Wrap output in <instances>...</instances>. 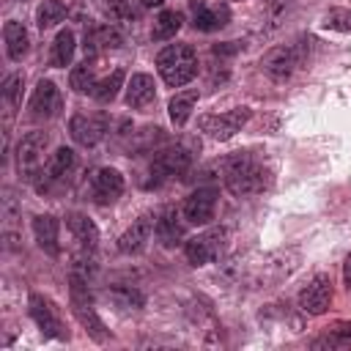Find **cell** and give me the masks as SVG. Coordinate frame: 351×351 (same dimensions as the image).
<instances>
[{
	"instance_id": "31",
	"label": "cell",
	"mask_w": 351,
	"mask_h": 351,
	"mask_svg": "<svg viewBox=\"0 0 351 351\" xmlns=\"http://www.w3.org/2000/svg\"><path fill=\"white\" fill-rule=\"evenodd\" d=\"M321 27L335 33H351V8H329L321 19Z\"/></svg>"
},
{
	"instance_id": "16",
	"label": "cell",
	"mask_w": 351,
	"mask_h": 351,
	"mask_svg": "<svg viewBox=\"0 0 351 351\" xmlns=\"http://www.w3.org/2000/svg\"><path fill=\"white\" fill-rule=\"evenodd\" d=\"M60 110V90L52 80H38L33 96H30V115L33 118H52Z\"/></svg>"
},
{
	"instance_id": "5",
	"label": "cell",
	"mask_w": 351,
	"mask_h": 351,
	"mask_svg": "<svg viewBox=\"0 0 351 351\" xmlns=\"http://www.w3.org/2000/svg\"><path fill=\"white\" fill-rule=\"evenodd\" d=\"M192 165V148L184 145V143H176V145H167L162 151L154 154L151 159V176H154V184H162L167 178H176V176H184Z\"/></svg>"
},
{
	"instance_id": "4",
	"label": "cell",
	"mask_w": 351,
	"mask_h": 351,
	"mask_svg": "<svg viewBox=\"0 0 351 351\" xmlns=\"http://www.w3.org/2000/svg\"><path fill=\"white\" fill-rule=\"evenodd\" d=\"M304 44H310V41H293V44H280V47L269 49V52L263 55V60H261V69L266 71V77H271V80H277V82L293 77L296 69H299V66L304 63V58H307V47H304Z\"/></svg>"
},
{
	"instance_id": "36",
	"label": "cell",
	"mask_w": 351,
	"mask_h": 351,
	"mask_svg": "<svg viewBox=\"0 0 351 351\" xmlns=\"http://www.w3.org/2000/svg\"><path fill=\"white\" fill-rule=\"evenodd\" d=\"M346 280H351V252H348V258H346Z\"/></svg>"
},
{
	"instance_id": "17",
	"label": "cell",
	"mask_w": 351,
	"mask_h": 351,
	"mask_svg": "<svg viewBox=\"0 0 351 351\" xmlns=\"http://www.w3.org/2000/svg\"><path fill=\"white\" fill-rule=\"evenodd\" d=\"M154 233L156 239L165 244V247H176L184 236V222L178 217V211L173 206H165L159 214H156V225H154Z\"/></svg>"
},
{
	"instance_id": "20",
	"label": "cell",
	"mask_w": 351,
	"mask_h": 351,
	"mask_svg": "<svg viewBox=\"0 0 351 351\" xmlns=\"http://www.w3.org/2000/svg\"><path fill=\"white\" fill-rule=\"evenodd\" d=\"M58 230H60V222H58L52 214H38V217L33 219V236H36L38 247H41L47 255H58V252H60Z\"/></svg>"
},
{
	"instance_id": "22",
	"label": "cell",
	"mask_w": 351,
	"mask_h": 351,
	"mask_svg": "<svg viewBox=\"0 0 351 351\" xmlns=\"http://www.w3.org/2000/svg\"><path fill=\"white\" fill-rule=\"evenodd\" d=\"M156 96V85H154V77L151 74H132L129 85H126V104L140 110V107H148Z\"/></svg>"
},
{
	"instance_id": "30",
	"label": "cell",
	"mask_w": 351,
	"mask_h": 351,
	"mask_svg": "<svg viewBox=\"0 0 351 351\" xmlns=\"http://www.w3.org/2000/svg\"><path fill=\"white\" fill-rule=\"evenodd\" d=\"M69 85L77 90V93H93V85H96V77H93V66L85 60L80 66L71 69L69 74Z\"/></svg>"
},
{
	"instance_id": "32",
	"label": "cell",
	"mask_w": 351,
	"mask_h": 351,
	"mask_svg": "<svg viewBox=\"0 0 351 351\" xmlns=\"http://www.w3.org/2000/svg\"><path fill=\"white\" fill-rule=\"evenodd\" d=\"M22 85H25V77L22 74H8L3 80V99L8 107H16L19 99H22Z\"/></svg>"
},
{
	"instance_id": "37",
	"label": "cell",
	"mask_w": 351,
	"mask_h": 351,
	"mask_svg": "<svg viewBox=\"0 0 351 351\" xmlns=\"http://www.w3.org/2000/svg\"><path fill=\"white\" fill-rule=\"evenodd\" d=\"M348 282H351V280H348Z\"/></svg>"
},
{
	"instance_id": "15",
	"label": "cell",
	"mask_w": 351,
	"mask_h": 351,
	"mask_svg": "<svg viewBox=\"0 0 351 351\" xmlns=\"http://www.w3.org/2000/svg\"><path fill=\"white\" fill-rule=\"evenodd\" d=\"M154 225H156V214H140V217L132 222V228L121 233V239H118V250H121L123 255L143 252V247H145L148 239H151Z\"/></svg>"
},
{
	"instance_id": "9",
	"label": "cell",
	"mask_w": 351,
	"mask_h": 351,
	"mask_svg": "<svg viewBox=\"0 0 351 351\" xmlns=\"http://www.w3.org/2000/svg\"><path fill=\"white\" fill-rule=\"evenodd\" d=\"M329 302H332V280H329V274L318 271V274L299 291V307H302L307 315H321V313H326Z\"/></svg>"
},
{
	"instance_id": "24",
	"label": "cell",
	"mask_w": 351,
	"mask_h": 351,
	"mask_svg": "<svg viewBox=\"0 0 351 351\" xmlns=\"http://www.w3.org/2000/svg\"><path fill=\"white\" fill-rule=\"evenodd\" d=\"M121 33L112 25H96L90 33H85V52H99V49H112L121 47Z\"/></svg>"
},
{
	"instance_id": "33",
	"label": "cell",
	"mask_w": 351,
	"mask_h": 351,
	"mask_svg": "<svg viewBox=\"0 0 351 351\" xmlns=\"http://www.w3.org/2000/svg\"><path fill=\"white\" fill-rule=\"evenodd\" d=\"M104 8H107V14H110L112 19H118V22H126V19L134 16L132 0H104Z\"/></svg>"
},
{
	"instance_id": "14",
	"label": "cell",
	"mask_w": 351,
	"mask_h": 351,
	"mask_svg": "<svg viewBox=\"0 0 351 351\" xmlns=\"http://www.w3.org/2000/svg\"><path fill=\"white\" fill-rule=\"evenodd\" d=\"M90 195L99 206H110L123 195V176L115 167H99L90 176Z\"/></svg>"
},
{
	"instance_id": "23",
	"label": "cell",
	"mask_w": 351,
	"mask_h": 351,
	"mask_svg": "<svg viewBox=\"0 0 351 351\" xmlns=\"http://www.w3.org/2000/svg\"><path fill=\"white\" fill-rule=\"evenodd\" d=\"M195 104H197V90H195V88H192V90H181V93H176V96L167 101V112H170L173 126L181 129V126L189 121Z\"/></svg>"
},
{
	"instance_id": "10",
	"label": "cell",
	"mask_w": 351,
	"mask_h": 351,
	"mask_svg": "<svg viewBox=\"0 0 351 351\" xmlns=\"http://www.w3.org/2000/svg\"><path fill=\"white\" fill-rule=\"evenodd\" d=\"M47 145H49V134L41 132V129L27 132V134L19 140V145H16V162H19V170H22L27 178H33V173H36V167H38L44 151H47Z\"/></svg>"
},
{
	"instance_id": "2",
	"label": "cell",
	"mask_w": 351,
	"mask_h": 351,
	"mask_svg": "<svg viewBox=\"0 0 351 351\" xmlns=\"http://www.w3.org/2000/svg\"><path fill=\"white\" fill-rule=\"evenodd\" d=\"M69 293H71V313L80 321V326L96 343H107L110 332H107L104 321L93 310V296H90V288H88V277H82L80 271H71L69 274Z\"/></svg>"
},
{
	"instance_id": "28",
	"label": "cell",
	"mask_w": 351,
	"mask_h": 351,
	"mask_svg": "<svg viewBox=\"0 0 351 351\" xmlns=\"http://www.w3.org/2000/svg\"><path fill=\"white\" fill-rule=\"evenodd\" d=\"M107 296H110L118 307H126V310H132V307H143V304H145L143 291H137L134 285H121V282H115V285L107 291Z\"/></svg>"
},
{
	"instance_id": "3",
	"label": "cell",
	"mask_w": 351,
	"mask_h": 351,
	"mask_svg": "<svg viewBox=\"0 0 351 351\" xmlns=\"http://www.w3.org/2000/svg\"><path fill=\"white\" fill-rule=\"evenodd\" d=\"M156 71L170 88H181L197 74V55L189 44H170L156 55Z\"/></svg>"
},
{
	"instance_id": "26",
	"label": "cell",
	"mask_w": 351,
	"mask_h": 351,
	"mask_svg": "<svg viewBox=\"0 0 351 351\" xmlns=\"http://www.w3.org/2000/svg\"><path fill=\"white\" fill-rule=\"evenodd\" d=\"M181 25H184V14L167 8V11H162V14L156 16L154 30H151V38H154V41H167V38H173V36L181 30Z\"/></svg>"
},
{
	"instance_id": "13",
	"label": "cell",
	"mask_w": 351,
	"mask_h": 351,
	"mask_svg": "<svg viewBox=\"0 0 351 351\" xmlns=\"http://www.w3.org/2000/svg\"><path fill=\"white\" fill-rule=\"evenodd\" d=\"M189 8H192V27L200 30V33H214V30H219L230 22L228 3L208 5L206 0H189Z\"/></svg>"
},
{
	"instance_id": "19",
	"label": "cell",
	"mask_w": 351,
	"mask_h": 351,
	"mask_svg": "<svg viewBox=\"0 0 351 351\" xmlns=\"http://www.w3.org/2000/svg\"><path fill=\"white\" fill-rule=\"evenodd\" d=\"M66 228L71 230V236L80 241L82 250L93 252V250L99 247V228H96V222L88 219L85 214H77V211L66 214Z\"/></svg>"
},
{
	"instance_id": "8",
	"label": "cell",
	"mask_w": 351,
	"mask_h": 351,
	"mask_svg": "<svg viewBox=\"0 0 351 351\" xmlns=\"http://www.w3.org/2000/svg\"><path fill=\"white\" fill-rule=\"evenodd\" d=\"M250 110L247 107H233L228 112H217V115H203L200 118V129L211 137V140H230L236 132L244 129V123L250 121Z\"/></svg>"
},
{
	"instance_id": "18",
	"label": "cell",
	"mask_w": 351,
	"mask_h": 351,
	"mask_svg": "<svg viewBox=\"0 0 351 351\" xmlns=\"http://www.w3.org/2000/svg\"><path fill=\"white\" fill-rule=\"evenodd\" d=\"M71 167H74V151L66 148V145H60V148L49 156V162H47V167H44V173H41V181L36 184L38 192H44L52 181H60Z\"/></svg>"
},
{
	"instance_id": "34",
	"label": "cell",
	"mask_w": 351,
	"mask_h": 351,
	"mask_svg": "<svg viewBox=\"0 0 351 351\" xmlns=\"http://www.w3.org/2000/svg\"><path fill=\"white\" fill-rule=\"evenodd\" d=\"M329 335H335L340 340H351V321H335L332 329H329Z\"/></svg>"
},
{
	"instance_id": "1",
	"label": "cell",
	"mask_w": 351,
	"mask_h": 351,
	"mask_svg": "<svg viewBox=\"0 0 351 351\" xmlns=\"http://www.w3.org/2000/svg\"><path fill=\"white\" fill-rule=\"evenodd\" d=\"M222 173H225V186L236 197H252L261 195L269 186V167L252 154V151H236L233 156L222 159Z\"/></svg>"
},
{
	"instance_id": "11",
	"label": "cell",
	"mask_w": 351,
	"mask_h": 351,
	"mask_svg": "<svg viewBox=\"0 0 351 351\" xmlns=\"http://www.w3.org/2000/svg\"><path fill=\"white\" fill-rule=\"evenodd\" d=\"M217 208V189L214 186H197L184 200V219L192 225H208L214 219Z\"/></svg>"
},
{
	"instance_id": "35",
	"label": "cell",
	"mask_w": 351,
	"mask_h": 351,
	"mask_svg": "<svg viewBox=\"0 0 351 351\" xmlns=\"http://www.w3.org/2000/svg\"><path fill=\"white\" fill-rule=\"evenodd\" d=\"M143 8H159V5H165V0H137Z\"/></svg>"
},
{
	"instance_id": "12",
	"label": "cell",
	"mask_w": 351,
	"mask_h": 351,
	"mask_svg": "<svg viewBox=\"0 0 351 351\" xmlns=\"http://www.w3.org/2000/svg\"><path fill=\"white\" fill-rule=\"evenodd\" d=\"M69 134L77 145H85V148H93L104 134H107V118L104 115H85V112H77L71 121H69Z\"/></svg>"
},
{
	"instance_id": "27",
	"label": "cell",
	"mask_w": 351,
	"mask_h": 351,
	"mask_svg": "<svg viewBox=\"0 0 351 351\" xmlns=\"http://www.w3.org/2000/svg\"><path fill=\"white\" fill-rule=\"evenodd\" d=\"M123 85V69H115L110 77H104V80H96V85H93V99L96 101H101V104H107V101H112L115 96H118V88Z\"/></svg>"
},
{
	"instance_id": "25",
	"label": "cell",
	"mask_w": 351,
	"mask_h": 351,
	"mask_svg": "<svg viewBox=\"0 0 351 351\" xmlns=\"http://www.w3.org/2000/svg\"><path fill=\"white\" fill-rule=\"evenodd\" d=\"M74 49H77V41H74V33L71 30H58L55 41H52V52H49V63L55 69H63L71 63L74 58Z\"/></svg>"
},
{
	"instance_id": "21",
	"label": "cell",
	"mask_w": 351,
	"mask_h": 351,
	"mask_svg": "<svg viewBox=\"0 0 351 351\" xmlns=\"http://www.w3.org/2000/svg\"><path fill=\"white\" fill-rule=\"evenodd\" d=\"M3 38H5V52L11 60H22L30 49V36H27V27L16 19H8L3 25Z\"/></svg>"
},
{
	"instance_id": "6",
	"label": "cell",
	"mask_w": 351,
	"mask_h": 351,
	"mask_svg": "<svg viewBox=\"0 0 351 351\" xmlns=\"http://www.w3.org/2000/svg\"><path fill=\"white\" fill-rule=\"evenodd\" d=\"M27 313H30V318L36 321V326L41 329L44 337L69 340V332H66V326H63V321H60V313H58V307H55L52 299L41 296V293H30V299H27Z\"/></svg>"
},
{
	"instance_id": "29",
	"label": "cell",
	"mask_w": 351,
	"mask_h": 351,
	"mask_svg": "<svg viewBox=\"0 0 351 351\" xmlns=\"http://www.w3.org/2000/svg\"><path fill=\"white\" fill-rule=\"evenodd\" d=\"M63 16H66V5H63L60 0H44V3L38 5V11H36V22H38L41 30L55 27Z\"/></svg>"
},
{
	"instance_id": "7",
	"label": "cell",
	"mask_w": 351,
	"mask_h": 351,
	"mask_svg": "<svg viewBox=\"0 0 351 351\" xmlns=\"http://www.w3.org/2000/svg\"><path fill=\"white\" fill-rule=\"evenodd\" d=\"M225 244V230L222 228H208L203 233H195L192 239L184 241V255L192 266H206L214 258H219Z\"/></svg>"
}]
</instances>
